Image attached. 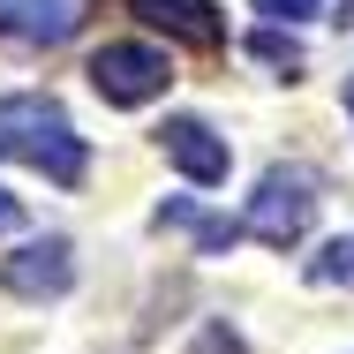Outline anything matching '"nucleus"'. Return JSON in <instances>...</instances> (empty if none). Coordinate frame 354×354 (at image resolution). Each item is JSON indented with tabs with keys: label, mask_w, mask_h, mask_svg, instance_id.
<instances>
[{
	"label": "nucleus",
	"mask_w": 354,
	"mask_h": 354,
	"mask_svg": "<svg viewBox=\"0 0 354 354\" xmlns=\"http://www.w3.org/2000/svg\"><path fill=\"white\" fill-rule=\"evenodd\" d=\"M0 158L46 174L53 189H75V181L91 174V143L75 136V121L61 113V98H46V91L0 98Z\"/></svg>",
	"instance_id": "1"
},
{
	"label": "nucleus",
	"mask_w": 354,
	"mask_h": 354,
	"mask_svg": "<svg viewBox=\"0 0 354 354\" xmlns=\"http://www.w3.org/2000/svg\"><path fill=\"white\" fill-rule=\"evenodd\" d=\"M317 204H324V181H317L309 166H272V174L257 181L249 212H241V234L286 257V249H301V241H309V226H317Z\"/></svg>",
	"instance_id": "2"
},
{
	"label": "nucleus",
	"mask_w": 354,
	"mask_h": 354,
	"mask_svg": "<svg viewBox=\"0 0 354 354\" xmlns=\"http://www.w3.org/2000/svg\"><path fill=\"white\" fill-rule=\"evenodd\" d=\"M166 83H174V61H166L158 46L113 38V46L91 53V91H98L106 106H151V98H166Z\"/></svg>",
	"instance_id": "3"
},
{
	"label": "nucleus",
	"mask_w": 354,
	"mask_h": 354,
	"mask_svg": "<svg viewBox=\"0 0 354 354\" xmlns=\"http://www.w3.org/2000/svg\"><path fill=\"white\" fill-rule=\"evenodd\" d=\"M68 286H75L68 234H38V241H23L15 257H0V294H15V301H61Z\"/></svg>",
	"instance_id": "4"
},
{
	"label": "nucleus",
	"mask_w": 354,
	"mask_h": 354,
	"mask_svg": "<svg viewBox=\"0 0 354 354\" xmlns=\"http://www.w3.org/2000/svg\"><path fill=\"white\" fill-rule=\"evenodd\" d=\"M83 15H91V0H0V38L8 46H68Z\"/></svg>",
	"instance_id": "5"
},
{
	"label": "nucleus",
	"mask_w": 354,
	"mask_h": 354,
	"mask_svg": "<svg viewBox=\"0 0 354 354\" xmlns=\"http://www.w3.org/2000/svg\"><path fill=\"white\" fill-rule=\"evenodd\" d=\"M158 143H166V158H174L196 189H218V181H226V166H234L226 136H218L212 121H196V113H174V121L158 129Z\"/></svg>",
	"instance_id": "6"
},
{
	"label": "nucleus",
	"mask_w": 354,
	"mask_h": 354,
	"mask_svg": "<svg viewBox=\"0 0 354 354\" xmlns=\"http://www.w3.org/2000/svg\"><path fill=\"white\" fill-rule=\"evenodd\" d=\"M151 30H166V38H181V46H196V53H218L226 46V15H218L212 0H129Z\"/></svg>",
	"instance_id": "7"
},
{
	"label": "nucleus",
	"mask_w": 354,
	"mask_h": 354,
	"mask_svg": "<svg viewBox=\"0 0 354 354\" xmlns=\"http://www.w3.org/2000/svg\"><path fill=\"white\" fill-rule=\"evenodd\" d=\"M301 279H309V286H354V234L324 241V249L301 264Z\"/></svg>",
	"instance_id": "8"
},
{
	"label": "nucleus",
	"mask_w": 354,
	"mask_h": 354,
	"mask_svg": "<svg viewBox=\"0 0 354 354\" xmlns=\"http://www.w3.org/2000/svg\"><path fill=\"white\" fill-rule=\"evenodd\" d=\"M249 53H257L264 68H301V38L279 30V23H257V30H249Z\"/></svg>",
	"instance_id": "9"
},
{
	"label": "nucleus",
	"mask_w": 354,
	"mask_h": 354,
	"mask_svg": "<svg viewBox=\"0 0 354 354\" xmlns=\"http://www.w3.org/2000/svg\"><path fill=\"white\" fill-rule=\"evenodd\" d=\"M264 23H301V15H324V0H257Z\"/></svg>",
	"instance_id": "10"
},
{
	"label": "nucleus",
	"mask_w": 354,
	"mask_h": 354,
	"mask_svg": "<svg viewBox=\"0 0 354 354\" xmlns=\"http://www.w3.org/2000/svg\"><path fill=\"white\" fill-rule=\"evenodd\" d=\"M15 218H23V212H15V196L0 189V234H15Z\"/></svg>",
	"instance_id": "11"
},
{
	"label": "nucleus",
	"mask_w": 354,
	"mask_h": 354,
	"mask_svg": "<svg viewBox=\"0 0 354 354\" xmlns=\"http://www.w3.org/2000/svg\"><path fill=\"white\" fill-rule=\"evenodd\" d=\"M332 23H339V30H347V23H354V0H347V8H339V15H332Z\"/></svg>",
	"instance_id": "12"
},
{
	"label": "nucleus",
	"mask_w": 354,
	"mask_h": 354,
	"mask_svg": "<svg viewBox=\"0 0 354 354\" xmlns=\"http://www.w3.org/2000/svg\"><path fill=\"white\" fill-rule=\"evenodd\" d=\"M347 113H354V75H347Z\"/></svg>",
	"instance_id": "13"
}]
</instances>
